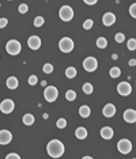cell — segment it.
Here are the masks:
<instances>
[{"label": "cell", "instance_id": "8992f818", "mask_svg": "<svg viewBox=\"0 0 136 159\" xmlns=\"http://www.w3.org/2000/svg\"><path fill=\"white\" fill-rule=\"evenodd\" d=\"M83 68H84L87 72H93V71H95L98 68V60L91 56L87 57V59H84V61H83Z\"/></svg>", "mask_w": 136, "mask_h": 159}, {"label": "cell", "instance_id": "836d02e7", "mask_svg": "<svg viewBox=\"0 0 136 159\" xmlns=\"http://www.w3.org/2000/svg\"><path fill=\"white\" fill-rule=\"evenodd\" d=\"M6 159H21V156H19L18 154L11 152V154H8V155L6 156Z\"/></svg>", "mask_w": 136, "mask_h": 159}, {"label": "cell", "instance_id": "7a4b0ae2", "mask_svg": "<svg viewBox=\"0 0 136 159\" xmlns=\"http://www.w3.org/2000/svg\"><path fill=\"white\" fill-rule=\"evenodd\" d=\"M6 50L8 54L15 56V54H18V53L22 50V45H21V42L16 41V40H10V41L6 44Z\"/></svg>", "mask_w": 136, "mask_h": 159}, {"label": "cell", "instance_id": "8fae6325", "mask_svg": "<svg viewBox=\"0 0 136 159\" xmlns=\"http://www.w3.org/2000/svg\"><path fill=\"white\" fill-rule=\"evenodd\" d=\"M12 140V135L10 131L7 129H1L0 131V144H8V143H11Z\"/></svg>", "mask_w": 136, "mask_h": 159}, {"label": "cell", "instance_id": "2e32d148", "mask_svg": "<svg viewBox=\"0 0 136 159\" xmlns=\"http://www.w3.org/2000/svg\"><path fill=\"white\" fill-rule=\"evenodd\" d=\"M75 136H76L79 140H84L87 137V129L84 127H79L75 131Z\"/></svg>", "mask_w": 136, "mask_h": 159}, {"label": "cell", "instance_id": "7402d4cb", "mask_svg": "<svg viewBox=\"0 0 136 159\" xmlns=\"http://www.w3.org/2000/svg\"><path fill=\"white\" fill-rule=\"evenodd\" d=\"M82 90H83V93H84V94L90 95L93 93V84H91V83H84V84H83V87H82Z\"/></svg>", "mask_w": 136, "mask_h": 159}, {"label": "cell", "instance_id": "f1b7e54d", "mask_svg": "<svg viewBox=\"0 0 136 159\" xmlns=\"http://www.w3.org/2000/svg\"><path fill=\"white\" fill-rule=\"evenodd\" d=\"M44 22H45V19L42 16H37L36 19H34V26H36V27H41L42 25H44Z\"/></svg>", "mask_w": 136, "mask_h": 159}, {"label": "cell", "instance_id": "6da1fadb", "mask_svg": "<svg viewBox=\"0 0 136 159\" xmlns=\"http://www.w3.org/2000/svg\"><path fill=\"white\" fill-rule=\"evenodd\" d=\"M64 151H65L64 144H63L60 140H57V139L50 140L46 146V152H48V155L52 156V158H60V156H63Z\"/></svg>", "mask_w": 136, "mask_h": 159}, {"label": "cell", "instance_id": "d6986e66", "mask_svg": "<svg viewBox=\"0 0 136 159\" xmlns=\"http://www.w3.org/2000/svg\"><path fill=\"white\" fill-rule=\"evenodd\" d=\"M34 121H36V118H34L33 114H30V113H27V114L23 116V124L25 125H31V124H34Z\"/></svg>", "mask_w": 136, "mask_h": 159}, {"label": "cell", "instance_id": "ffe728a7", "mask_svg": "<svg viewBox=\"0 0 136 159\" xmlns=\"http://www.w3.org/2000/svg\"><path fill=\"white\" fill-rule=\"evenodd\" d=\"M65 76H67L68 79L75 78V76H76V69H75L74 67H68L67 69H65Z\"/></svg>", "mask_w": 136, "mask_h": 159}, {"label": "cell", "instance_id": "1f68e13d", "mask_svg": "<svg viewBox=\"0 0 136 159\" xmlns=\"http://www.w3.org/2000/svg\"><path fill=\"white\" fill-rule=\"evenodd\" d=\"M18 11L21 12V14H26V12L29 11V7H27V4L22 3V4H19V7H18Z\"/></svg>", "mask_w": 136, "mask_h": 159}, {"label": "cell", "instance_id": "e0dca14e", "mask_svg": "<svg viewBox=\"0 0 136 159\" xmlns=\"http://www.w3.org/2000/svg\"><path fill=\"white\" fill-rule=\"evenodd\" d=\"M18 84H19V83H18V79H16L15 76H10L8 79L6 80V86H7L8 88H11V90H15V88L18 87Z\"/></svg>", "mask_w": 136, "mask_h": 159}, {"label": "cell", "instance_id": "484cf974", "mask_svg": "<svg viewBox=\"0 0 136 159\" xmlns=\"http://www.w3.org/2000/svg\"><path fill=\"white\" fill-rule=\"evenodd\" d=\"M127 48H128V50H135V49H136V40H135V38L128 40Z\"/></svg>", "mask_w": 136, "mask_h": 159}, {"label": "cell", "instance_id": "4fadbf2b", "mask_svg": "<svg viewBox=\"0 0 136 159\" xmlns=\"http://www.w3.org/2000/svg\"><path fill=\"white\" fill-rule=\"evenodd\" d=\"M114 22H116V15L113 14V12H106V14H104V16H102V23H104L105 26H112Z\"/></svg>", "mask_w": 136, "mask_h": 159}, {"label": "cell", "instance_id": "4dcf8cb0", "mask_svg": "<svg viewBox=\"0 0 136 159\" xmlns=\"http://www.w3.org/2000/svg\"><path fill=\"white\" fill-rule=\"evenodd\" d=\"M42 71H44L45 74H52V72H53V65L52 64H45L44 67H42Z\"/></svg>", "mask_w": 136, "mask_h": 159}, {"label": "cell", "instance_id": "7c38bea8", "mask_svg": "<svg viewBox=\"0 0 136 159\" xmlns=\"http://www.w3.org/2000/svg\"><path fill=\"white\" fill-rule=\"evenodd\" d=\"M102 114H104L105 117H108V118L113 117V116L116 114V106L113 105V103H108V105H105L104 109H102Z\"/></svg>", "mask_w": 136, "mask_h": 159}, {"label": "cell", "instance_id": "d4e9b609", "mask_svg": "<svg viewBox=\"0 0 136 159\" xmlns=\"http://www.w3.org/2000/svg\"><path fill=\"white\" fill-rule=\"evenodd\" d=\"M56 127L59 128V129H64V128L67 127V120H65V118H59L56 122Z\"/></svg>", "mask_w": 136, "mask_h": 159}, {"label": "cell", "instance_id": "5bb4252c", "mask_svg": "<svg viewBox=\"0 0 136 159\" xmlns=\"http://www.w3.org/2000/svg\"><path fill=\"white\" fill-rule=\"evenodd\" d=\"M124 120L127 121V122H129V124H132V122H135L136 121V112L133 109H127L124 112Z\"/></svg>", "mask_w": 136, "mask_h": 159}, {"label": "cell", "instance_id": "277c9868", "mask_svg": "<svg viewBox=\"0 0 136 159\" xmlns=\"http://www.w3.org/2000/svg\"><path fill=\"white\" fill-rule=\"evenodd\" d=\"M59 16L63 22H69L74 18V10L69 6H63L59 11Z\"/></svg>", "mask_w": 136, "mask_h": 159}, {"label": "cell", "instance_id": "30bf717a", "mask_svg": "<svg viewBox=\"0 0 136 159\" xmlns=\"http://www.w3.org/2000/svg\"><path fill=\"white\" fill-rule=\"evenodd\" d=\"M27 45H29L30 49L37 50L38 48H41V38L37 37V35H31V37H29V40H27Z\"/></svg>", "mask_w": 136, "mask_h": 159}, {"label": "cell", "instance_id": "f546056e", "mask_svg": "<svg viewBox=\"0 0 136 159\" xmlns=\"http://www.w3.org/2000/svg\"><path fill=\"white\" fill-rule=\"evenodd\" d=\"M93 25H94V22H93L91 19H87V21L83 22V29H84V30H90L93 27Z\"/></svg>", "mask_w": 136, "mask_h": 159}, {"label": "cell", "instance_id": "8d00e7d4", "mask_svg": "<svg viewBox=\"0 0 136 159\" xmlns=\"http://www.w3.org/2000/svg\"><path fill=\"white\" fill-rule=\"evenodd\" d=\"M135 64H136V60H135V59L129 60V65H132V67H133V65H135Z\"/></svg>", "mask_w": 136, "mask_h": 159}, {"label": "cell", "instance_id": "9c48e42d", "mask_svg": "<svg viewBox=\"0 0 136 159\" xmlns=\"http://www.w3.org/2000/svg\"><path fill=\"white\" fill-rule=\"evenodd\" d=\"M15 105H14V101L12 99H4L3 102L0 103V110L4 113V114H8L14 110Z\"/></svg>", "mask_w": 136, "mask_h": 159}, {"label": "cell", "instance_id": "44dd1931", "mask_svg": "<svg viewBox=\"0 0 136 159\" xmlns=\"http://www.w3.org/2000/svg\"><path fill=\"white\" fill-rule=\"evenodd\" d=\"M97 46L99 48V49H104V48L108 46V40L105 38V37H99V38L97 40Z\"/></svg>", "mask_w": 136, "mask_h": 159}, {"label": "cell", "instance_id": "5b68a950", "mask_svg": "<svg viewBox=\"0 0 136 159\" xmlns=\"http://www.w3.org/2000/svg\"><path fill=\"white\" fill-rule=\"evenodd\" d=\"M44 97L48 102H55L59 97V91H57V88L55 86H48L44 91Z\"/></svg>", "mask_w": 136, "mask_h": 159}, {"label": "cell", "instance_id": "52a82bcc", "mask_svg": "<svg viewBox=\"0 0 136 159\" xmlns=\"http://www.w3.org/2000/svg\"><path fill=\"white\" fill-rule=\"evenodd\" d=\"M117 150L121 154H128L132 151V143H131L128 139H121V140L117 143Z\"/></svg>", "mask_w": 136, "mask_h": 159}, {"label": "cell", "instance_id": "83f0119b", "mask_svg": "<svg viewBox=\"0 0 136 159\" xmlns=\"http://www.w3.org/2000/svg\"><path fill=\"white\" fill-rule=\"evenodd\" d=\"M125 40V35L123 34V33H117V34L114 35V41L118 42V44H121V42H124Z\"/></svg>", "mask_w": 136, "mask_h": 159}, {"label": "cell", "instance_id": "ac0fdd59", "mask_svg": "<svg viewBox=\"0 0 136 159\" xmlns=\"http://www.w3.org/2000/svg\"><path fill=\"white\" fill-rule=\"evenodd\" d=\"M90 113H91V109L87 105H82L79 107V116L82 118H87L90 116Z\"/></svg>", "mask_w": 136, "mask_h": 159}, {"label": "cell", "instance_id": "e575fe53", "mask_svg": "<svg viewBox=\"0 0 136 159\" xmlns=\"http://www.w3.org/2000/svg\"><path fill=\"white\" fill-rule=\"evenodd\" d=\"M135 10H136V4L133 3L132 6H131V8H129V14H131V16H133V18L136 16V14H135Z\"/></svg>", "mask_w": 136, "mask_h": 159}, {"label": "cell", "instance_id": "ba28073f", "mask_svg": "<svg viewBox=\"0 0 136 159\" xmlns=\"http://www.w3.org/2000/svg\"><path fill=\"white\" fill-rule=\"evenodd\" d=\"M131 91H132V87H131V84L128 82L118 83V86H117V93L120 95H123V97H128V95L131 94Z\"/></svg>", "mask_w": 136, "mask_h": 159}, {"label": "cell", "instance_id": "cb8c5ba5", "mask_svg": "<svg viewBox=\"0 0 136 159\" xmlns=\"http://www.w3.org/2000/svg\"><path fill=\"white\" fill-rule=\"evenodd\" d=\"M65 98H67L68 101H75L76 99V93H75L74 90H68V91L65 93Z\"/></svg>", "mask_w": 136, "mask_h": 159}, {"label": "cell", "instance_id": "d6a6232c", "mask_svg": "<svg viewBox=\"0 0 136 159\" xmlns=\"http://www.w3.org/2000/svg\"><path fill=\"white\" fill-rule=\"evenodd\" d=\"M7 25H8V19H7V18H1V19H0V29L6 27Z\"/></svg>", "mask_w": 136, "mask_h": 159}, {"label": "cell", "instance_id": "4316f807", "mask_svg": "<svg viewBox=\"0 0 136 159\" xmlns=\"http://www.w3.org/2000/svg\"><path fill=\"white\" fill-rule=\"evenodd\" d=\"M27 83H29L30 86H36L37 83H38V78H37L36 75H31V76H29V79H27Z\"/></svg>", "mask_w": 136, "mask_h": 159}, {"label": "cell", "instance_id": "9a60e30c", "mask_svg": "<svg viewBox=\"0 0 136 159\" xmlns=\"http://www.w3.org/2000/svg\"><path fill=\"white\" fill-rule=\"evenodd\" d=\"M113 129L110 127H104L102 129H101V137L105 139V140H110V139L113 137Z\"/></svg>", "mask_w": 136, "mask_h": 159}, {"label": "cell", "instance_id": "d590c367", "mask_svg": "<svg viewBox=\"0 0 136 159\" xmlns=\"http://www.w3.org/2000/svg\"><path fill=\"white\" fill-rule=\"evenodd\" d=\"M97 1H93V0H86V4H90V6H93V4H95Z\"/></svg>", "mask_w": 136, "mask_h": 159}, {"label": "cell", "instance_id": "74e56055", "mask_svg": "<svg viewBox=\"0 0 136 159\" xmlns=\"http://www.w3.org/2000/svg\"><path fill=\"white\" fill-rule=\"evenodd\" d=\"M82 159H93V158H91V156H83Z\"/></svg>", "mask_w": 136, "mask_h": 159}, {"label": "cell", "instance_id": "603a6c76", "mask_svg": "<svg viewBox=\"0 0 136 159\" xmlns=\"http://www.w3.org/2000/svg\"><path fill=\"white\" fill-rule=\"evenodd\" d=\"M110 76L112 78H118L120 75H121V71H120V68L118 67H113V68H110Z\"/></svg>", "mask_w": 136, "mask_h": 159}, {"label": "cell", "instance_id": "3957f363", "mask_svg": "<svg viewBox=\"0 0 136 159\" xmlns=\"http://www.w3.org/2000/svg\"><path fill=\"white\" fill-rule=\"evenodd\" d=\"M74 41H72L69 37H63L59 41V48L63 53H69L72 49H74Z\"/></svg>", "mask_w": 136, "mask_h": 159}]
</instances>
